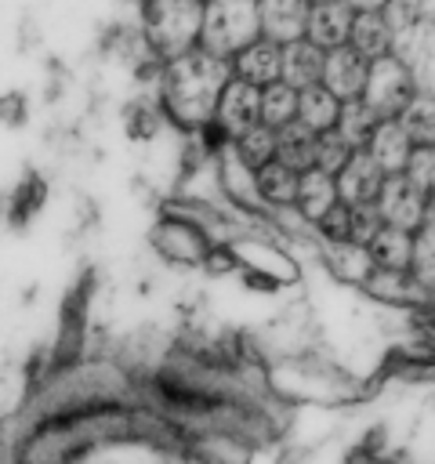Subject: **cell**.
<instances>
[{
    "label": "cell",
    "mask_w": 435,
    "mask_h": 464,
    "mask_svg": "<svg viewBox=\"0 0 435 464\" xmlns=\"http://www.w3.org/2000/svg\"><path fill=\"white\" fill-rule=\"evenodd\" d=\"M232 65L203 47L170 58L152 76V94L163 105V116L181 134H210L214 105L221 98V87L228 83Z\"/></svg>",
    "instance_id": "obj_1"
},
{
    "label": "cell",
    "mask_w": 435,
    "mask_h": 464,
    "mask_svg": "<svg viewBox=\"0 0 435 464\" xmlns=\"http://www.w3.org/2000/svg\"><path fill=\"white\" fill-rule=\"evenodd\" d=\"M134 25L149 44L152 58L163 65L199 47L203 0H141Z\"/></svg>",
    "instance_id": "obj_2"
},
{
    "label": "cell",
    "mask_w": 435,
    "mask_h": 464,
    "mask_svg": "<svg viewBox=\"0 0 435 464\" xmlns=\"http://www.w3.org/2000/svg\"><path fill=\"white\" fill-rule=\"evenodd\" d=\"M384 14L392 25V54L410 69L417 91L435 94V18H420L402 0H388Z\"/></svg>",
    "instance_id": "obj_3"
},
{
    "label": "cell",
    "mask_w": 435,
    "mask_h": 464,
    "mask_svg": "<svg viewBox=\"0 0 435 464\" xmlns=\"http://www.w3.org/2000/svg\"><path fill=\"white\" fill-rule=\"evenodd\" d=\"M257 36H261L257 0H203V29H199L203 51L228 62Z\"/></svg>",
    "instance_id": "obj_4"
},
{
    "label": "cell",
    "mask_w": 435,
    "mask_h": 464,
    "mask_svg": "<svg viewBox=\"0 0 435 464\" xmlns=\"http://www.w3.org/2000/svg\"><path fill=\"white\" fill-rule=\"evenodd\" d=\"M145 239H149L152 254L174 268H207V257L218 246L199 225L174 218V214H163V210L152 221V228L145 232Z\"/></svg>",
    "instance_id": "obj_5"
},
{
    "label": "cell",
    "mask_w": 435,
    "mask_h": 464,
    "mask_svg": "<svg viewBox=\"0 0 435 464\" xmlns=\"http://www.w3.org/2000/svg\"><path fill=\"white\" fill-rule=\"evenodd\" d=\"M413 94H417V83H413L410 69L395 54H384V58H373L370 62L362 102L377 112V120H395L410 105Z\"/></svg>",
    "instance_id": "obj_6"
},
{
    "label": "cell",
    "mask_w": 435,
    "mask_h": 464,
    "mask_svg": "<svg viewBox=\"0 0 435 464\" xmlns=\"http://www.w3.org/2000/svg\"><path fill=\"white\" fill-rule=\"evenodd\" d=\"M254 123H261V87H254L239 76H228V83L221 87V98L214 105L210 138L214 141H236Z\"/></svg>",
    "instance_id": "obj_7"
},
{
    "label": "cell",
    "mask_w": 435,
    "mask_h": 464,
    "mask_svg": "<svg viewBox=\"0 0 435 464\" xmlns=\"http://www.w3.org/2000/svg\"><path fill=\"white\" fill-rule=\"evenodd\" d=\"M373 203H377L384 225L417 232V228H420V218H424V207H428V196H424L406 174H388Z\"/></svg>",
    "instance_id": "obj_8"
},
{
    "label": "cell",
    "mask_w": 435,
    "mask_h": 464,
    "mask_svg": "<svg viewBox=\"0 0 435 464\" xmlns=\"http://www.w3.org/2000/svg\"><path fill=\"white\" fill-rule=\"evenodd\" d=\"M359 294L377 301L381 308H392V312H413V308L431 301L420 290V283L410 272H399V268H373L366 276V283L359 286Z\"/></svg>",
    "instance_id": "obj_9"
},
{
    "label": "cell",
    "mask_w": 435,
    "mask_h": 464,
    "mask_svg": "<svg viewBox=\"0 0 435 464\" xmlns=\"http://www.w3.org/2000/svg\"><path fill=\"white\" fill-rule=\"evenodd\" d=\"M366 72H370V62H366L355 47L341 44V47L326 51V58H323V80H319V83H323L334 98L352 102V98H362Z\"/></svg>",
    "instance_id": "obj_10"
},
{
    "label": "cell",
    "mask_w": 435,
    "mask_h": 464,
    "mask_svg": "<svg viewBox=\"0 0 435 464\" xmlns=\"http://www.w3.org/2000/svg\"><path fill=\"white\" fill-rule=\"evenodd\" d=\"M384 178H388V174L377 167V160H373L366 149H355V152L348 156V163L334 174V181H337V199L348 203V207H355V203H373L377 192H381V185H384Z\"/></svg>",
    "instance_id": "obj_11"
},
{
    "label": "cell",
    "mask_w": 435,
    "mask_h": 464,
    "mask_svg": "<svg viewBox=\"0 0 435 464\" xmlns=\"http://www.w3.org/2000/svg\"><path fill=\"white\" fill-rule=\"evenodd\" d=\"M315 261L319 268L341 283V286H352L359 290L366 283V276L373 272V261H370V250L359 246V243H315Z\"/></svg>",
    "instance_id": "obj_12"
},
{
    "label": "cell",
    "mask_w": 435,
    "mask_h": 464,
    "mask_svg": "<svg viewBox=\"0 0 435 464\" xmlns=\"http://www.w3.org/2000/svg\"><path fill=\"white\" fill-rule=\"evenodd\" d=\"M355 11L344 0H312L308 4V22H304V40H312L323 51H334L348 44Z\"/></svg>",
    "instance_id": "obj_13"
},
{
    "label": "cell",
    "mask_w": 435,
    "mask_h": 464,
    "mask_svg": "<svg viewBox=\"0 0 435 464\" xmlns=\"http://www.w3.org/2000/svg\"><path fill=\"white\" fill-rule=\"evenodd\" d=\"M232 65V76L254 83V87H268L279 80V65H283V44L268 40V36H257L250 40L243 51H236L228 58Z\"/></svg>",
    "instance_id": "obj_14"
},
{
    "label": "cell",
    "mask_w": 435,
    "mask_h": 464,
    "mask_svg": "<svg viewBox=\"0 0 435 464\" xmlns=\"http://www.w3.org/2000/svg\"><path fill=\"white\" fill-rule=\"evenodd\" d=\"M257 18H261V36L276 44L301 40L308 22V0H257Z\"/></svg>",
    "instance_id": "obj_15"
},
{
    "label": "cell",
    "mask_w": 435,
    "mask_h": 464,
    "mask_svg": "<svg viewBox=\"0 0 435 464\" xmlns=\"http://www.w3.org/2000/svg\"><path fill=\"white\" fill-rule=\"evenodd\" d=\"M323 58L326 51L315 47L312 40H290L283 44V65H279V80L290 83L294 91H304V87H315L323 80Z\"/></svg>",
    "instance_id": "obj_16"
},
{
    "label": "cell",
    "mask_w": 435,
    "mask_h": 464,
    "mask_svg": "<svg viewBox=\"0 0 435 464\" xmlns=\"http://www.w3.org/2000/svg\"><path fill=\"white\" fill-rule=\"evenodd\" d=\"M366 152L377 160V167L384 174H402L406 163H410V156H413V138L402 130L399 120H381L377 130L366 141Z\"/></svg>",
    "instance_id": "obj_17"
},
{
    "label": "cell",
    "mask_w": 435,
    "mask_h": 464,
    "mask_svg": "<svg viewBox=\"0 0 435 464\" xmlns=\"http://www.w3.org/2000/svg\"><path fill=\"white\" fill-rule=\"evenodd\" d=\"M348 47H355L366 62L392 54V25L384 11H355L352 18V33H348Z\"/></svg>",
    "instance_id": "obj_18"
},
{
    "label": "cell",
    "mask_w": 435,
    "mask_h": 464,
    "mask_svg": "<svg viewBox=\"0 0 435 464\" xmlns=\"http://www.w3.org/2000/svg\"><path fill=\"white\" fill-rule=\"evenodd\" d=\"M315 141H319V134L312 127H304L301 120H290L276 130V160L301 174V170L315 167Z\"/></svg>",
    "instance_id": "obj_19"
},
{
    "label": "cell",
    "mask_w": 435,
    "mask_h": 464,
    "mask_svg": "<svg viewBox=\"0 0 435 464\" xmlns=\"http://www.w3.org/2000/svg\"><path fill=\"white\" fill-rule=\"evenodd\" d=\"M413 236H417V232H406V228H395V225H381V232L366 243L373 268H399V272H410V261H413Z\"/></svg>",
    "instance_id": "obj_20"
},
{
    "label": "cell",
    "mask_w": 435,
    "mask_h": 464,
    "mask_svg": "<svg viewBox=\"0 0 435 464\" xmlns=\"http://www.w3.org/2000/svg\"><path fill=\"white\" fill-rule=\"evenodd\" d=\"M297 185H301V174L290 170L279 160H268L265 167H257V192H261L265 214L276 210V207H294L297 203Z\"/></svg>",
    "instance_id": "obj_21"
},
{
    "label": "cell",
    "mask_w": 435,
    "mask_h": 464,
    "mask_svg": "<svg viewBox=\"0 0 435 464\" xmlns=\"http://www.w3.org/2000/svg\"><path fill=\"white\" fill-rule=\"evenodd\" d=\"M337 203V181L334 174L319 170V167H308L301 170V185H297V210L315 225L330 207Z\"/></svg>",
    "instance_id": "obj_22"
},
{
    "label": "cell",
    "mask_w": 435,
    "mask_h": 464,
    "mask_svg": "<svg viewBox=\"0 0 435 464\" xmlns=\"http://www.w3.org/2000/svg\"><path fill=\"white\" fill-rule=\"evenodd\" d=\"M337 112H341V98H334V94H330L323 83L297 91V120H301L304 127H312L315 134L334 130Z\"/></svg>",
    "instance_id": "obj_23"
},
{
    "label": "cell",
    "mask_w": 435,
    "mask_h": 464,
    "mask_svg": "<svg viewBox=\"0 0 435 464\" xmlns=\"http://www.w3.org/2000/svg\"><path fill=\"white\" fill-rule=\"evenodd\" d=\"M377 112L362 102V98H352V102H341V112H337V123L334 130L352 145V149H366L370 134L377 130Z\"/></svg>",
    "instance_id": "obj_24"
},
{
    "label": "cell",
    "mask_w": 435,
    "mask_h": 464,
    "mask_svg": "<svg viewBox=\"0 0 435 464\" xmlns=\"http://www.w3.org/2000/svg\"><path fill=\"white\" fill-rule=\"evenodd\" d=\"M402 123V130L413 138V145H435V94L417 91L410 98V105L395 116Z\"/></svg>",
    "instance_id": "obj_25"
},
{
    "label": "cell",
    "mask_w": 435,
    "mask_h": 464,
    "mask_svg": "<svg viewBox=\"0 0 435 464\" xmlns=\"http://www.w3.org/2000/svg\"><path fill=\"white\" fill-rule=\"evenodd\" d=\"M290 120H297V91L290 83H283V80L261 87V123L279 130Z\"/></svg>",
    "instance_id": "obj_26"
},
{
    "label": "cell",
    "mask_w": 435,
    "mask_h": 464,
    "mask_svg": "<svg viewBox=\"0 0 435 464\" xmlns=\"http://www.w3.org/2000/svg\"><path fill=\"white\" fill-rule=\"evenodd\" d=\"M236 152H239V160L246 163V167H265L268 160H276V130L268 127V123H254L250 130H243L236 141Z\"/></svg>",
    "instance_id": "obj_27"
},
{
    "label": "cell",
    "mask_w": 435,
    "mask_h": 464,
    "mask_svg": "<svg viewBox=\"0 0 435 464\" xmlns=\"http://www.w3.org/2000/svg\"><path fill=\"white\" fill-rule=\"evenodd\" d=\"M410 276L420 283V290L435 301V232H417L413 236V261Z\"/></svg>",
    "instance_id": "obj_28"
},
{
    "label": "cell",
    "mask_w": 435,
    "mask_h": 464,
    "mask_svg": "<svg viewBox=\"0 0 435 464\" xmlns=\"http://www.w3.org/2000/svg\"><path fill=\"white\" fill-rule=\"evenodd\" d=\"M352 152H355V149H352L337 130H323L319 141H315V167L326 170V174H337V170L348 163Z\"/></svg>",
    "instance_id": "obj_29"
},
{
    "label": "cell",
    "mask_w": 435,
    "mask_h": 464,
    "mask_svg": "<svg viewBox=\"0 0 435 464\" xmlns=\"http://www.w3.org/2000/svg\"><path fill=\"white\" fill-rule=\"evenodd\" d=\"M428 199H435V145H413V156L402 170Z\"/></svg>",
    "instance_id": "obj_30"
},
{
    "label": "cell",
    "mask_w": 435,
    "mask_h": 464,
    "mask_svg": "<svg viewBox=\"0 0 435 464\" xmlns=\"http://www.w3.org/2000/svg\"><path fill=\"white\" fill-rule=\"evenodd\" d=\"M381 210H377V203H355V207H348V239L352 243H359V246H366L377 232H381Z\"/></svg>",
    "instance_id": "obj_31"
},
{
    "label": "cell",
    "mask_w": 435,
    "mask_h": 464,
    "mask_svg": "<svg viewBox=\"0 0 435 464\" xmlns=\"http://www.w3.org/2000/svg\"><path fill=\"white\" fill-rule=\"evenodd\" d=\"M315 236L323 243H352L348 239V203H334L319 221H315Z\"/></svg>",
    "instance_id": "obj_32"
},
{
    "label": "cell",
    "mask_w": 435,
    "mask_h": 464,
    "mask_svg": "<svg viewBox=\"0 0 435 464\" xmlns=\"http://www.w3.org/2000/svg\"><path fill=\"white\" fill-rule=\"evenodd\" d=\"M410 11H417L420 18H435V0H402Z\"/></svg>",
    "instance_id": "obj_33"
},
{
    "label": "cell",
    "mask_w": 435,
    "mask_h": 464,
    "mask_svg": "<svg viewBox=\"0 0 435 464\" xmlns=\"http://www.w3.org/2000/svg\"><path fill=\"white\" fill-rule=\"evenodd\" d=\"M352 11H384L388 0H344Z\"/></svg>",
    "instance_id": "obj_34"
},
{
    "label": "cell",
    "mask_w": 435,
    "mask_h": 464,
    "mask_svg": "<svg viewBox=\"0 0 435 464\" xmlns=\"http://www.w3.org/2000/svg\"><path fill=\"white\" fill-rule=\"evenodd\" d=\"M417 232H435V199H428L424 207V218H420V228Z\"/></svg>",
    "instance_id": "obj_35"
},
{
    "label": "cell",
    "mask_w": 435,
    "mask_h": 464,
    "mask_svg": "<svg viewBox=\"0 0 435 464\" xmlns=\"http://www.w3.org/2000/svg\"><path fill=\"white\" fill-rule=\"evenodd\" d=\"M134 4H141V0H134Z\"/></svg>",
    "instance_id": "obj_36"
},
{
    "label": "cell",
    "mask_w": 435,
    "mask_h": 464,
    "mask_svg": "<svg viewBox=\"0 0 435 464\" xmlns=\"http://www.w3.org/2000/svg\"><path fill=\"white\" fill-rule=\"evenodd\" d=\"M308 4H312V0H308Z\"/></svg>",
    "instance_id": "obj_37"
}]
</instances>
